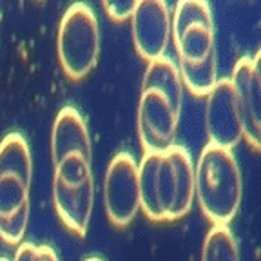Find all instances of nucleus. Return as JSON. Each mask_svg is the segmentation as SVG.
<instances>
[{
  "label": "nucleus",
  "instance_id": "1",
  "mask_svg": "<svg viewBox=\"0 0 261 261\" xmlns=\"http://www.w3.org/2000/svg\"><path fill=\"white\" fill-rule=\"evenodd\" d=\"M51 154L55 211L69 230L86 236L94 208L93 151L87 123L74 107L58 111L51 135Z\"/></svg>",
  "mask_w": 261,
  "mask_h": 261
},
{
  "label": "nucleus",
  "instance_id": "2",
  "mask_svg": "<svg viewBox=\"0 0 261 261\" xmlns=\"http://www.w3.org/2000/svg\"><path fill=\"white\" fill-rule=\"evenodd\" d=\"M140 208L152 221H172L194 203V162L181 145L145 152L138 163Z\"/></svg>",
  "mask_w": 261,
  "mask_h": 261
},
{
  "label": "nucleus",
  "instance_id": "3",
  "mask_svg": "<svg viewBox=\"0 0 261 261\" xmlns=\"http://www.w3.org/2000/svg\"><path fill=\"white\" fill-rule=\"evenodd\" d=\"M179 76L196 96H207L218 82L216 28L211 6L203 0H181L172 13V33Z\"/></svg>",
  "mask_w": 261,
  "mask_h": 261
},
{
  "label": "nucleus",
  "instance_id": "4",
  "mask_svg": "<svg viewBox=\"0 0 261 261\" xmlns=\"http://www.w3.org/2000/svg\"><path fill=\"white\" fill-rule=\"evenodd\" d=\"M184 89L176 62L169 57L149 62L138 102V135L145 152H160L174 145Z\"/></svg>",
  "mask_w": 261,
  "mask_h": 261
},
{
  "label": "nucleus",
  "instance_id": "5",
  "mask_svg": "<svg viewBox=\"0 0 261 261\" xmlns=\"http://www.w3.org/2000/svg\"><path fill=\"white\" fill-rule=\"evenodd\" d=\"M33 162L29 143L20 133L0 142V238L18 245L29 223Z\"/></svg>",
  "mask_w": 261,
  "mask_h": 261
},
{
  "label": "nucleus",
  "instance_id": "6",
  "mask_svg": "<svg viewBox=\"0 0 261 261\" xmlns=\"http://www.w3.org/2000/svg\"><path fill=\"white\" fill-rule=\"evenodd\" d=\"M243 179L232 151L207 143L194 163V198L212 225H227L236 216Z\"/></svg>",
  "mask_w": 261,
  "mask_h": 261
},
{
  "label": "nucleus",
  "instance_id": "7",
  "mask_svg": "<svg viewBox=\"0 0 261 261\" xmlns=\"http://www.w3.org/2000/svg\"><path fill=\"white\" fill-rule=\"evenodd\" d=\"M58 60L71 80H80L94 69L100 57V28L91 6H69L62 16L57 37Z\"/></svg>",
  "mask_w": 261,
  "mask_h": 261
},
{
  "label": "nucleus",
  "instance_id": "8",
  "mask_svg": "<svg viewBox=\"0 0 261 261\" xmlns=\"http://www.w3.org/2000/svg\"><path fill=\"white\" fill-rule=\"evenodd\" d=\"M103 207L109 221L125 227L140 211L138 162L129 152H118L111 160L103 179Z\"/></svg>",
  "mask_w": 261,
  "mask_h": 261
},
{
  "label": "nucleus",
  "instance_id": "9",
  "mask_svg": "<svg viewBox=\"0 0 261 261\" xmlns=\"http://www.w3.org/2000/svg\"><path fill=\"white\" fill-rule=\"evenodd\" d=\"M234 98L240 111L241 130L243 138L259 149L261 142V71H259V53L254 57H241L234 65L230 74Z\"/></svg>",
  "mask_w": 261,
  "mask_h": 261
},
{
  "label": "nucleus",
  "instance_id": "10",
  "mask_svg": "<svg viewBox=\"0 0 261 261\" xmlns=\"http://www.w3.org/2000/svg\"><path fill=\"white\" fill-rule=\"evenodd\" d=\"M133 40L138 55L147 62L165 57L172 33V15L167 2L142 0L130 16Z\"/></svg>",
  "mask_w": 261,
  "mask_h": 261
},
{
  "label": "nucleus",
  "instance_id": "11",
  "mask_svg": "<svg viewBox=\"0 0 261 261\" xmlns=\"http://www.w3.org/2000/svg\"><path fill=\"white\" fill-rule=\"evenodd\" d=\"M205 125H207L208 143L221 149L232 151L243 140L240 111L234 98L232 84L228 78H218L207 94L205 106Z\"/></svg>",
  "mask_w": 261,
  "mask_h": 261
},
{
  "label": "nucleus",
  "instance_id": "12",
  "mask_svg": "<svg viewBox=\"0 0 261 261\" xmlns=\"http://www.w3.org/2000/svg\"><path fill=\"white\" fill-rule=\"evenodd\" d=\"M201 261H240L236 238L227 225H212L203 241Z\"/></svg>",
  "mask_w": 261,
  "mask_h": 261
},
{
  "label": "nucleus",
  "instance_id": "13",
  "mask_svg": "<svg viewBox=\"0 0 261 261\" xmlns=\"http://www.w3.org/2000/svg\"><path fill=\"white\" fill-rule=\"evenodd\" d=\"M13 261H60L49 245L37 243H20L16 249L15 259Z\"/></svg>",
  "mask_w": 261,
  "mask_h": 261
},
{
  "label": "nucleus",
  "instance_id": "14",
  "mask_svg": "<svg viewBox=\"0 0 261 261\" xmlns=\"http://www.w3.org/2000/svg\"><path fill=\"white\" fill-rule=\"evenodd\" d=\"M136 4H138V0H106L103 2V9H106V13L113 20L122 22L133 16Z\"/></svg>",
  "mask_w": 261,
  "mask_h": 261
},
{
  "label": "nucleus",
  "instance_id": "15",
  "mask_svg": "<svg viewBox=\"0 0 261 261\" xmlns=\"http://www.w3.org/2000/svg\"><path fill=\"white\" fill-rule=\"evenodd\" d=\"M84 261H103V259H100V257H96V256H91V257H86Z\"/></svg>",
  "mask_w": 261,
  "mask_h": 261
},
{
  "label": "nucleus",
  "instance_id": "16",
  "mask_svg": "<svg viewBox=\"0 0 261 261\" xmlns=\"http://www.w3.org/2000/svg\"><path fill=\"white\" fill-rule=\"evenodd\" d=\"M0 261H9V259H6V257H0Z\"/></svg>",
  "mask_w": 261,
  "mask_h": 261
}]
</instances>
